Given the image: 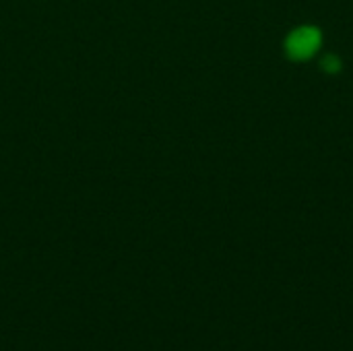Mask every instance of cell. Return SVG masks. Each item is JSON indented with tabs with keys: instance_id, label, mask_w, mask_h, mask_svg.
Masks as SVG:
<instances>
[{
	"instance_id": "6da1fadb",
	"label": "cell",
	"mask_w": 353,
	"mask_h": 351,
	"mask_svg": "<svg viewBox=\"0 0 353 351\" xmlns=\"http://www.w3.org/2000/svg\"><path fill=\"white\" fill-rule=\"evenodd\" d=\"M321 46V33L314 27H300L288 39V54L296 60L310 58Z\"/></svg>"
},
{
	"instance_id": "7a4b0ae2",
	"label": "cell",
	"mask_w": 353,
	"mask_h": 351,
	"mask_svg": "<svg viewBox=\"0 0 353 351\" xmlns=\"http://www.w3.org/2000/svg\"><path fill=\"white\" fill-rule=\"evenodd\" d=\"M323 66H325L329 72H337L339 66H341V62H339V58H335V56H327V58L323 60Z\"/></svg>"
}]
</instances>
